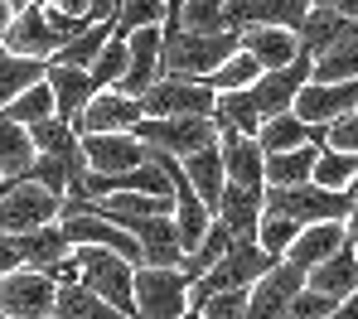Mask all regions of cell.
<instances>
[{"label":"cell","instance_id":"cell-1","mask_svg":"<svg viewBox=\"0 0 358 319\" xmlns=\"http://www.w3.org/2000/svg\"><path fill=\"white\" fill-rule=\"evenodd\" d=\"M242 49V39L228 34H194V29H179L165 39V54H160V73H175V77H208L218 73L223 59H233Z\"/></svg>","mask_w":358,"mask_h":319},{"label":"cell","instance_id":"cell-2","mask_svg":"<svg viewBox=\"0 0 358 319\" xmlns=\"http://www.w3.org/2000/svg\"><path fill=\"white\" fill-rule=\"evenodd\" d=\"M276 266V256H266L257 247V237H238L228 256H218V266H208L194 285H189V305H199V300H208V295H218V290H247L252 281H262L266 271Z\"/></svg>","mask_w":358,"mask_h":319},{"label":"cell","instance_id":"cell-3","mask_svg":"<svg viewBox=\"0 0 358 319\" xmlns=\"http://www.w3.org/2000/svg\"><path fill=\"white\" fill-rule=\"evenodd\" d=\"M83 261V285L102 295L112 310L136 319V261H126L112 247H73Z\"/></svg>","mask_w":358,"mask_h":319},{"label":"cell","instance_id":"cell-4","mask_svg":"<svg viewBox=\"0 0 358 319\" xmlns=\"http://www.w3.org/2000/svg\"><path fill=\"white\" fill-rule=\"evenodd\" d=\"M63 198L44 184L24 179H0V232H34L44 223H59Z\"/></svg>","mask_w":358,"mask_h":319},{"label":"cell","instance_id":"cell-5","mask_svg":"<svg viewBox=\"0 0 358 319\" xmlns=\"http://www.w3.org/2000/svg\"><path fill=\"white\" fill-rule=\"evenodd\" d=\"M266 208L296 218L305 228V223H344L354 213V198H349V189H324V184L310 179L296 189H266Z\"/></svg>","mask_w":358,"mask_h":319},{"label":"cell","instance_id":"cell-6","mask_svg":"<svg viewBox=\"0 0 358 319\" xmlns=\"http://www.w3.org/2000/svg\"><path fill=\"white\" fill-rule=\"evenodd\" d=\"M145 117H213L218 107V92L203 82V77H175V73H160L145 97H141Z\"/></svg>","mask_w":358,"mask_h":319},{"label":"cell","instance_id":"cell-7","mask_svg":"<svg viewBox=\"0 0 358 319\" xmlns=\"http://www.w3.org/2000/svg\"><path fill=\"white\" fill-rule=\"evenodd\" d=\"M189 310V276L179 266H136V319H179Z\"/></svg>","mask_w":358,"mask_h":319},{"label":"cell","instance_id":"cell-8","mask_svg":"<svg viewBox=\"0 0 358 319\" xmlns=\"http://www.w3.org/2000/svg\"><path fill=\"white\" fill-rule=\"evenodd\" d=\"M136 135H141L150 150L184 160V155L213 145V140H218V126H213V117H141Z\"/></svg>","mask_w":358,"mask_h":319},{"label":"cell","instance_id":"cell-9","mask_svg":"<svg viewBox=\"0 0 358 319\" xmlns=\"http://www.w3.org/2000/svg\"><path fill=\"white\" fill-rule=\"evenodd\" d=\"M54 295H59V281L34 266H15L0 276V310L10 319H49Z\"/></svg>","mask_w":358,"mask_h":319},{"label":"cell","instance_id":"cell-10","mask_svg":"<svg viewBox=\"0 0 358 319\" xmlns=\"http://www.w3.org/2000/svg\"><path fill=\"white\" fill-rule=\"evenodd\" d=\"M300 290H305V271L291 261H276L262 281L247 285V319H291Z\"/></svg>","mask_w":358,"mask_h":319},{"label":"cell","instance_id":"cell-11","mask_svg":"<svg viewBox=\"0 0 358 319\" xmlns=\"http://www.w3.org/2000/svg\"><path fill=\"white\" fill-rule=\"evenodd\" d=\"M83 155L92 175H121V170H141L155 160V150L136 135V131H97L83 135Z\"/></svg>","mask_w":358,"mask_h":319},{"label":"cell","instance_id":"cell-12","mask_svg":"<svg viewBox=\"0 0 358 319\" xmlns=\"http://www.w3.org/2000/svg\"><path fill=\"white\" fill-rule=\"evenodd\" d=\"M310 73H315V59L310 54H300L296 64L286 68H271V73H262L252 87H247V97H252V107H257V117L266 121V117H281V112H291L296 107V92L310 82Z\"/></svg>","mask_w":358,"mask_h":319},{"label":"cell","instance_id":"cell-13","mask_svg":"<svg viewBox=\"0 0 358 319\" xmlns=\"http://www.w3.org/2000/svg\"><path fill=\"white\" fill-rule=\"evenodd\" d=\"M117 228H126L141 242V266H179L184 261V242L170 213H150V218H117Z\"/></svg>","mask_w":358,"mask_h":319},{"label":"cell","instance_id":"cell-14","mask_svg":"<svg viewBox=\"0 0 358 319\" xmlns=\"http://www.w3.org/2000/svg\"><path fill=\"white\" fill-rule=\"evenodd\" d=\"M141 117H145L141 97H126V92H117V87H97L92 102L83 107V117L73 121V131H78V135H97V131H136V126H141Z\"/></svg>","mask_w":358,"mask_h":319},{"label":"cell","instance_id":"cell-15","mask_svg":"<svg viewBox=\"0 0 358 319\" xmlns=\"http://www.w3.org/2000/svg\"><path fill=\"white\" fill-rule=\"evenodd\" d=\"M160 54H165V29L160 24H145V29L126 34V77L117 82V92L145 97V87L160 77Z\"/></svg>","mask_w":358,"mask_h":319},{"label":"cell","instance_id":"cell-16","mask_svg":"<svg viewBox=\"0 0 358 319\" xmlns=\"http://www.w3.org/2000/svg\"><path fill=\"white\" fill-rule=\"evenodd\" d=\"M358 107V77L354 82H305L296 92V112L300 121H310V126H329V121H339V117H349Z\"/></svg>","mask_w":358,"mask_h":319},{"label":"cell","instance_id":"cell-17","mask_svg":"<svg viewBox=\"0 0 358 319\" xmlns=\"http://www.w3.org/2000/svg\"><path fill=\"white\" fill-rule=\"evenodd\" d=\"M59 29L49 24V15H44V5H24L15 20H10V29H5V44L0 49H10V54H24V59H54L59 54Z\"/></svg>","mask_w":358,"mask_h":319},{"label":"cell","instance_id":"cell-18","mask_svg":"<svg viewBox=\"0 0 358 319\" xmlns=\"http://www.w3.org/2000/svg\"><path fill=\"white\" fill-rule=\"evenodd\" d=\"M218 150H223L228 184L266 189V150L257 145V135H242V131H218Z\"/></svg>","mask_w":358,"mask_h":319},{"label":"cell","instance_id":"cell-19","mask_svg":"<svg viewBox=\"0 0 358 319\" xmlns=\"http://www.w3.org/2000/svg\"><path fill=\"white\" fill-rule=\"evenodd\" d=\"M315 0H228V29H252V24H281L300 29Z\"/></svg>","mask_w":358,"mask_h":319},{"label":"cell","instance_id":"cell-20","mask_svg":"<svg viewBox=\"0 0 358 319\" xmlns=\"http://www.w3.org/2000/svg\"><path fill=\"white\" fill-rule=\"evenodd\" d=\"M296 39H300V54L320 59L324 49L358 39V20H349V15H334V10H324V5H310V15H305V24L296 29Z\"/></svg>","mask_w":358,"mask_h":319},{"label":"cell","instance_id":"cell-21","mask_svg":"<svg viewBox=\"0 0 358 319\" xmlns=\"http://www.w3.org/2000/svg\"><path fill=\"white\" fill-rule=\"evenodd\" d=\"M242 49L262 64V73H271V68H286L300 59V39L296 29H281V24H252V29H238Z\"/></svg>","mask_w":358,"mask_h":319},{"label":"cell","instance_id":"cell-22","mask_svg":"<svg viewBox=\"0 0 358 319\" xmlns=\"http://www.w3.org/2000/svg\"><path fill=\"white\" fill-rule=\"evenodd\" d=\"M266 213V189H247V184H223L218 193V223H228L233 237H257V223Z\"/></svg>","mask_w":358,"mask_h":319},{"label":"cell","instance_id":"cell-23","mask_svg":"<svg viewBox=\"0 0 358 319\" xmlns=\"http://www.w3.org/2000/svg\"><path fill=\"white\" fill-rule=\"evenodd\" d=\"M305 285L320 290V295H329L334 305H339L344 295H354V290H358V247H354V242H344L334 256H324L315 271H305Z\"/></svg>","mask_w":358,"mask_h":319},{"label":"cell","instance_id":"cell-24","mask_svg":"<svg viewBox=\"0 0 358 319\" xmlns=\"http://www.w3.org/2000/svg\"><path fill=\"white\" fill-rule=\"evenodd\" d=\"M344 242H349V228L344 223H305L296 232V242H291V252L281 256V261H291L300 271H315L324 256H334Z\"/></svg>","mask_w":358,"mask_h":319},{"label":"cell","instance_id":"cell-25","mask_svg":"<svg viewBox=\"0 0 358 319\" xmlns=\"http://www.w3.org/2000/svg\"><path fill=\"white\" fill-rule=\"evenodd\" d=\"M49 92H54V112H59L63 121H78V117H83V107L92 102L97 82H92V73H87V68L49 64Z\"/></svg>","mask_w":358,"mask_h":319},{"label":"cell","instance_id":"cell-26","mask_svg":"<svg viewBox=\"0 0 358 319\" xmlns=\"http://www.w3.org/2000/svg\"><path fill=\"white\" fill-rule=\"evenodd\" d=\"M179 170H184V179L194 184V193L208 203V213H218V193H223V184H228V170H223V150H218V140L203 145V150H194V155H184Z\"/></svg>","mask_w":358,"mask_h":319},{"label":"cell","instance_id":"cell-27","mask_svg":"<svg viewBox=\"0 0 358 319\" xmlns=\"http://www.w3.org/2000/svg\"><path fill=\"white\" fill-rule=\"evenodd\" d=\"M15 252H20V266L54 271L63 256H73V242L63 237L59 223H44V228H34V232H15Z\"/></svg>","mask_w":358,"mask_h":319},{"label":"cell","instance_id":"cell-28","mask_svg":"<svg viewBox=\"0 0 358 319\" xmlns=\"http://www.w3.org/2000/svg\"><path fill=\"white\" fill-rule=\"evenodd\" d=\"M324 145V126H310V121H300L296 112H281V117H266L262 131H257V145L266 150V155H281V150H296V145Z\"/></svg>","mask_w":358,"mask_h":319},{"label":"cell","instance_id":"cell-29","mask_svg":"<svg viewBox=\"0 0 358 319\" xmlns=\"http://www.w3.org/2000/svg\"><path fill=\"white\" fill-rule=\"evenodd\" d=\"M315 160H320V145H296V150H281V155H266V189H296L315 179Z\"/></svg>","mask_w":358,"mask_h":319},{"label":"cell","instance_id":"cell-30","mask_svg":"<svg viewBox=\"0 0 358 319\" xmlns=\"http://www.w3.org/2000/svg\"><path fill=\"white\" fill-rule=\"evenodd\" d=\"M49 319H131L121 315V310H112L102 295H92L83 281H63L59 295H54V315Z\"/></svg>","mask_w":358,"mask_h":319},{"label":"cell","instance_id":"cell-31","mask_svg":"<svg viewBox=\"0 0 358 319\" xmlns=\"http://www.w3.org/2000/svg\"><path fill=\"white\" fill-rule=\"evenodd\" d=\"M34 140H29V126H20V121H10L5 112H0V179H24L29 175V165H34Z\"/></svg>","mask_w":358,"mask_h":319},{"label":"cell","instance_id":"cell-32","mask_svg":"<svg viewBox=\"0 0 358 319\" xmlns=\"http://www.w3.org/2000/svg\"><path fill=\"white\" fill-rule=\"evenodd\" d=\"M44 73H49V64H44V59H24V54L0 49V112H5V107H10L24 87L44 82Z\"/></svg>","mask_w":358,"mask_h":319},{"label":"cell","instance_id":"cell-33","mask_svg":"<svg viewBox=\"0 0 358 319\" xmlns=\"http://www.w3.org/2000/svg\"><path fill=\"white\" fill-rule=\"evenodd\" d=\"M107 39H112V20H102V24H87L83 34H73V39H63V44H59V54H54L49 64L92 68V64H97V54L107 49Z\"/></svg>","mask_w":358,"mask_h":319},{"label":"cell","instance_id":"cell-34","mask_svg":"<svg viewBox=\"0 0 358 319\" xmlns=\"http://www.w3.org/2000/svg\"><path fill=\"white\" fill-rule=\"evenodd\" d=\"M233 242H238V237L228 232V223H218V218H213V228L203 232V242H199L194 252L179 261V271L189 276V285H194V281H199L208 266H218V256H228V247H233Z\"/></svg>","mask_w":358,"mask_h":319},{"label":"cell","instance_id":"cell-35","mask_svg":"<svg viewBox=\"0 0 358 319\" xmlns=\"http://www.w3.org/2000/svg\"><path fill=\"white\" fill-rule=\"evenodd\" d=\"M29 140H34L39 155H73V150H83V135L73 131V121H63V117L34 121V126H29Z\"/></svg>","mask_w":358,"mask_h":319},{"label":"cell","instance_id":"cell-36","mask_svg":"<svg viewBox=\"0 0 358 319\" xmlns=\"http://www.w3.org/2000/svg\"><path fill=\"white\" fill-rule=\"evenodd\" d=\"M179 29H194V34H228V0H184ZM233 34H238V29H233Z\"/></svg>","mask_w":358,"mask_h":319},{"label":"cell","instance_id":"cell-37","mask_svg":"<svg viewBox=\"0 0 358 319\" xmlns=\"http://www.w3.org/2000/svg\"><path fill=\"white\" fill-rule=\"evenodd\" d=\"M257 77H262V64H257L247 49H238L233 59H223V64H218V73H208L203 82H208L213 92H242V87H252Z\"/></svg>","mask_w":358,"mask_h":319},{"label":"cell","instance_id":"cell-38","mask_svg":"<svg viewBox=\"0 0 358 319\" xmlns=\"http://www.w3.org/2000/svg\"><path fill=\"white\" fill-rule=\"evenodd\" d=\"M5 117L20 121V126H34V121H44V117H59V112H54V92H49V73H44V82L24 87V92L5 107Z\"/></svg>","mask_w":358,"mask_h":319},{"label":"cell","instance_id":"cell-39","mask_svg":"<svg viewBox=\"0 0 358 319\" xmlns=\"http://www.w3.org/2000/svg\"><path fill=\"white\" fill-rule=\"evenodd\" d=\"M310 77H315V82H354L358 77V39L324 49V54L315 59V73H310Z\"/></svg>","mask_w":358,"mask_h":319},{"label":"cell","instance_id":"cell-40","mask_svg":"<svg viewBox=\"0 0 358 319\" xmlns=\"http://www.w3.org/2000/svg\"><path fill=\"white\" fill-rule=\"evenodd\" d=\"M296 232H300L296 218H286V213H271V208H266V213H262V223H257V247H262L266 256H276V261H281V256L291 252Z\"/></svg>","mask_w":358,"mask_h":319},{"label":"cell","instance_id":"cell-41","mask_svg":"<svg viewBox=\"0 0 358 319\" xmlns=\"http://www.w3.org/2000/svg\"><path fill=\"white\" fill-rule=\"evenodd\" d=\"M145 24H165V0H121L117 20H112V34H136Z\"/></svg>","mask_w":358,"mask_h":319},{"label":"cell","instance_id":"cell-42","mask_svg":"<svg viewBox=\"0 0 358 319\" xmlns=\"http://www.w3.org/2000/svg\"><path fill=\"white\" fill-rule=\"evenodd\" d=\"M358 175V155H344V150H329L320 145V160H315V184L324 189H349V179Z\"/></svg>","mask_w":358,"mask_h":319},{"label":"cell","instance_id":"cell-43","mask_svg":"<svg viewBox=\"0 0 358 319\" xmlns=\"http://www.w3.org/2000/svg\"><path fill=\"white\" fill-rule=\"evenodd\" d=\"M87 73H92V82H97V87H117L121 77H126V39L112 34V39H107V49L97 54V64L87 68Z\"/></svg>","mask_w":358,"mask_h":319},{"label":"cell","instance_id":"cell-44","mask_svg":"<svg viewBox=\"0 0 358 319\" xmlns=\"http://www.w3.org/2000/svg\"><path fill=\"white\" fill-rule=\"evenodd\" d=\"M203 319H247V290H218L194 305Z\"/></svg>","mask_w":358,"mask_h":319},{"label":"cell","instance_id":"cell-45","mask_svg":"<svg viewBox=\"0 0 358 319\" xmlns=\"http://www.w3.org/2000/svg\"><path fill=\"white\" fill-rule=\"evenodd\" d=\"M324 145L329 150H344V155H358V107L349 117H339V121L324 126Z\"/></svg>","mask_w":358,"mask_h":319},{"label":"cell","instance_id":"cell-46","mask_svg":"<svg viewBox=\"0 0 358 319\" xmlns=\"http://www.w3.org/2000/svg\"><path fill=\"white\" fill-rule=\"evenodd\" d=\"M329 315H334V300L320 295V290H310V285L300 290L296 305H291V319H329Z\"/></svg>","mask_w":358,"mask_h":319},{"label":"cell","instance_id":"cell-47","mask_svg":"<svg viewBox=\"0 0 358 319\" xmlns=\"http://www.w3.org/2000/svg\"><path fill=\"white\" fill-rule=\"evenodd\" d=\"M34 5H54L63 15H83V20H87V10H92V0H34Z\"/></svg>","mask_w":358,"mask_h":319},{"label":"cell","instance_id":"cell-48","mask_svg":"<svg viewBox=\"0 0 358 319\" xmlns=\"http://www.w3.org/2000/svg\"><path fill=\"white\" fill-rule=\"evenodd\" d=\"M315 5H324V10H334V15H349V20H358V0H315Z\"/></svg>","mask_w":358,"mask_h":319},{"label":"cell","instance_id":"cell-49","mask_svg":"<svg viewBox=\"0 0 358 319\" xmlns=\"http://www.w3.org/2000/svg\"><path fill=\"white\" fill-rule=\"evenodd\" d=\"M329 319H358V290H354V295H344V300L334 305V315H329Z\"/></svg>","mask_w":358,"mask_h":319},{"label":"cell","instance_id":"cell-50","mask_svg":"<svg viewBox=\"0 0 358 319\" xmlns=\"http://www.w3.org/2000/svg\"><path fill=\"white\" fill-rule=\"evenodd\" d=\"M10 20H15V10H10V0H0V44H5V29H10Z\"/></svg>","mask_w":358,"mask_h":319},{"label":"cell","instance_id":"cell-51","mask_svg":"<svg viewBox=\"0 0 358 319\" xmlns=\"http://www.w3.org/2000/svg\"><path fill=\"white\" fill-rule=\"evenodd\" d=\"M344 228H349V242H354V247H358V203H354V213L344 218Z\"/></svg>","mask_w":358,"mask_h":319},{"label":"cell","instance_id":"cell-52","mask_svg":"<svg viewBox=\"0 0 358 319\" xmlns=\"http://www.w3.org/2000/svg\"><path fill=\"white\" fill-rule=\"evenodd\" d=\"M24 5H34V0H10V10H15V15H20V10H24Z\"/></svg>","mask_w":358,"mask_h":319},{"label":"cell","instance_id":"cell-53","mask_svg":"<svg viewBox=\"0 0 358 319\" xmlns=\"http://www.w3.org/2000/svg\"><path fill=\"white\" fill-rule=\"evenodd\" d=\"M349 198H354V203H358V175H354V179H349Z\"/></svg>","mask_w":358,"mask_h":319},{"label":"cell","instance_id":"cell-54","mask_svg":"<svg viewBox=\"0 0 358 319\" xmlns=\"http://www.w3.org/2000/svg\"><path fill=\"white\" fill-rule=\"evenodd\" d=\"M179 319H203V315H199V310H194V305H189V310H184V315H179Z\"/></svg>","mask_w":358,"mask_h":319},{"label":"cell","instance_id":"cell-55","mask_svg":"<svg viewBox=\"0 0 358 319\" xmlns=\"http://www.w3.org/2000/svg\"><path fill=\"white\" fill-rule=\"evenodd\" d=\"M0 319H10V315H5V310H0Z\"/></svg>","mask_w":358,"mask_h":319}]
</instances>
